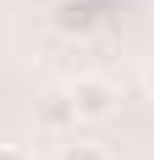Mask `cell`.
<instances>
[{"label": "cell", "mask_w": 154, "mask_h": 160, "mask_svg": "<svg viewBox=\"0 0 154 160\" xmlns=\"http://www.w3.org/2000/svg\"><path fill=\"white\" fill-rule=\"evenodd\" d=\"M0 160H33V155H28L22 144H0Z\"/></svg>", "instance_id": "4"}, {"label": "cell", "mask_w": 154, "mask_h": 160, "mask_svg": "<svg viewBox=\"0 0 154 160\" xmlns=\"http://www.w3.org/2000/svg\"><path fill=\"white\" fill-rule=\"evenodd\" d=\"M66 99H72V111H77V127H83V122H110V116H116V105H121L116 83L99 78V72L72 78V83H66Z\"/></svg>", "instance_id": "1"}, {"label": "cell", "mask_w": 154, "mask_h": 160, "mask_svg": "<svg viewBox=\"0 0 154 160\" xmlns=\"http://www.w3.org/2000/svg\"><path fill=\"white\" fill-rule=\"evenodd\" d=\"M143 88H149V94H154V66H149V72H143Z\"/></svg>", "instance_id": "5"}, {"label": "cell", "mask_w": 154, "mask_h": 160, "mask_svg": "<svg viewBox=\"0 0 154 160\" xmlns=\"http://www.w3.org/2000/svg\"><path fill=\"white\" fill-rule=\"evenodd\" d=\"M39 132L55 138V144H66L77 132V111H72V99H66V88H55V94L39 99Z\"/></svg>", "instance_id": "2"}, {"label": "cell", "mask_w": 154, "mask_h": 160, "mask_svg": "<svg viewBox=\"0 0 154 160\" xmlns=\"http://www.w3.org/2000/svg\"><path fill=\"white\" fill-rule=\"evenodd\" d=\"M55 160H110V149L105 144H94V138H66V144H55Z\"/></svg>", "instance_id": "3"}]
</instances>
